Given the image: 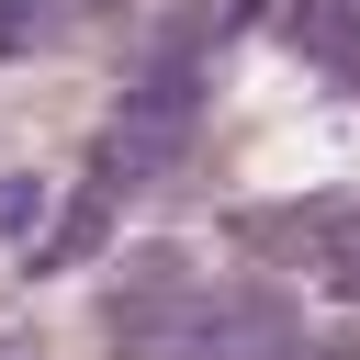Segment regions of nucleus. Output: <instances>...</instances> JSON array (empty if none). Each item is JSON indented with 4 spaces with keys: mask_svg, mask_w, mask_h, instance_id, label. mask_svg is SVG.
I'll use <instances>...</instances> for the list:
<instances>
[{
    "mask_svg": "<svg viewBox=\"0 0 360 360\" xmlns=\"http://www.w3.org/2000/svg\"><path fill=\"white\" fill-rule=\"evenodd\" d=\"M191 315H202V281H191L180 248H135V259L112 270V292H101V338H112L124 360H169Z\"/></svg>",
    "mask_w": 360,
    "mask_h": 360,
    "instance_id": "1",
    "label": "nucleus"
},
{
    "mask_svg": "<svg viewBox=\"0 0 360 360\" xmlns=\"http://www.w3.org/2000/svg\"><path fill=\"white\" fill-rule=\"evenodd\" d=\"M112 225H101V202H68L56 225H45V248H34V270H68V259H90Z\"/></svg>",
    "mask_w": 360,
    "mask_h": 360,
    "instance_id": "2",
    "label": "nucleus"
},
{
    "mask_svg": "<svg viewBox=\"0 0 360 360\" xmlns=\"http://www.w3.org/2000/svg\"><path fill=\"white\" fill-rule=\"evenodd\" d=\"M315 270H326V292L360 304V214H326V259H315Z\"/></svg>",
    "mask_w": 360,
    "mask_h": 360,
    "instance_id": "3",
    "label": "nucleus"
},
{
    "mask_svg": "<svg viewBox=\"0 0 360 360\" xmlns=\"http://www.w3.org/2000/svg\"><path fill=\"white\" fill-rule=\"evenodd\" d=\"M45 225V180H0V236H34Z\"/></svg>",
    "mask_w": 360,
    "mask_h": 360,
    "instance_id": "4",
    "label": "nucleus"
},
{
    "mask_svg": "<svg viewBox=\"0 0 360 360\" xmlns=\"http://www.w3.org/2000/svg\"><path fill=\"white\" fill-rule=\"evenodd\" d=\"M270 360H349V349H292V338H281V349H270Z\"/></svg>",
    "mask_w": 360,
    "mask_h": 360,
    "instance_id": "5",
    "label": "nucleus"
},
{
    "mask_svg": "<svg viewBox=\"0 0 360 360\" xmlns=\"http://www.w3.org/2000/svg\"><path fill=\"white\" fill-rule=\"evenodd\" d=\"M0 360H34V349H0Z\"/></svg>",
    "mask_w": 360,
    "mask_h": 360,
    "instance_id": "6",
    "label": "nucleus"
}]
</instances>
